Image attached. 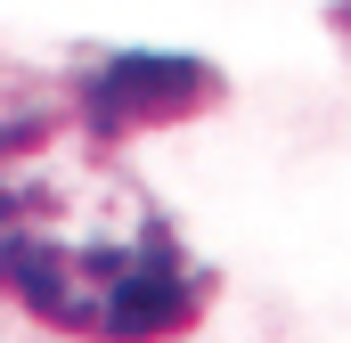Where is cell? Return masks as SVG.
Returning <instances> with one entry per match:
<instances>
[{"label": "cell", "instance_id": "cell-2", "mask_svg": "<svg viewBox=\"0 0 351 343\" xmlns=\"http://www.w3.org/2000/svg\"><path fill=\"white\" fill-rule=\"evenodd\" d=\"M188 90H213V74H204V66H188V58H114L82 106L114 131V139H123V131H139V123L188 115Z\"/></svg>", "mask_w": 351, "mask_h": 343}, {"label": "cell", "instance_id": "cell-1", "mask_svg": "<svg viewBox=\"0 0 351 343\" xmlns=\"http://www.w3.org/2000/svg\"><path fill=\"white\" fill-rule=\"evenodd\" d=\"M0 294L74 343H172L204 270L90 106L0 123Z\"/></svg>", "mask_w": 351, "mask_h": 343}]
</instances>
